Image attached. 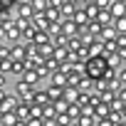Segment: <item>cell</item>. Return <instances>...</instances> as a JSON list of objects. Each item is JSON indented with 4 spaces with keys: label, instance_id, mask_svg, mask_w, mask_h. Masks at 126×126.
I'll return each mask as SVG.
<instances>
[{
    "label": "cell",
    "instance_id": "cell-1",
    "mask_svg": "<svg viewBox=\"0 0 126 126\" xmlns=\"http://www.w3.org/2000/svg\"><path fill=\"white\" fill-rule=\"evenodd\" d=\"M106 69H109V64H106V57H104V54H94V57H89V59L84 62V74H87L89 79L104 77Z\"/></svg>",
    "mask_w": 126,
    "mask_h": 126
},
{
    "label": "cell",
    "instance_id": "cell-2",
    "mask_svg": "<svg viewBox=\"0 0 126 126\" xmlns=\"http://www.w3.org/2000/svg\"><path fill=\"white\" fill-rule=\"evenodd\" d=\"M3 27H5V40H10L15 45L20 40V27L15 25V20H3Z\"/></svg>",
    "mask_w": 126,
    "mask_h": 126
},
{
    "label": "cell",
    "instance_id": "cell-3",
    "mask_svg": "<svg viewBox=\"0 0 126 126\" xmlns=\"http://www.w3.org/2000/svg\"><path fill=\"white\" fill-rule=\"evenodd\" d=\"M10 59H15V62H25V59H27V47L20 45V42H15V45L10 47Z\"/></svg>",
    "mask_w": 126,
    "mask_h": 126
},
{
    "label": "cell",
    "instance_id": "cell-4",
    "mask_svg": "<svg viewBox=\"0 0 126 126\" xmlns=\"http://www.w3.org/2000/svg\"><path fill=\"white\" fill-rule=\"evenodd\" d=\"M35 13H32V5H30V0H22V3H17V17L20 20H30Z\"/></svg>",
    "mask_w": 126,
    "mask_h": 126
},
{
    "label": "cell",
    "instance_id": "cell-5",
    "mask_svg": "<svg viewBox=\"0 0 126 126\" xmlns=\"http://www.w3.org/2000/svg\"><path fill=\"white\" fill-rule=\"evenodd\" d=\"M109 13H111V17H124L126 15V3H121V0H111Z\"/></svg>",
    "mask_w": 126,
    "mask_h": 126
},
{
    "label": "cell",
    "instance_id": "cell-6",
    "mask_svg": "<svg viewBox=\"0 0 126 126\" xmlns=\"http://www.w3.org/2000/svg\"><path fill=\"white\" fill-rule=\"evenodd\" d=\"M74 10H77V3H74V0H62V5H59V15H62V17H72Z\"/></svg>",
    "mask_w": 126,
    "mask_h": 126
},
{
    "label": "cell",
    "instance_id": "cell-7",
    "mask_svg": "<svg viewBox=\"0 0 126 126\" xmlns=\"http://www.w3.org/2000/svg\"><path fill=\"white\" fill-rule=\"evenodd\" d=\"M32 92H35V87H30L25 79H17V82H15V94H17V96H30Z\"/></svg>",
    "mask_w": 126,
    "mask_h": 126
},
{
    "label": "cell",
    "instance_id": "cell-8",
    "mask_svg": "<svg viewBox=\"0 0 126 126\" xmlns=\"http://www.w3.org/2000/svg\"><path fill=\"white\" fill-rule=\"evenodd\" d=\"M15 106H17V96H5V99H0V111L3 114H8V111H15Z\"/></svg>",
    "mask_w": 126,
    "mask_h": 126
},
{
    "label": "cell",
    "instance_id": "cell-9",
    "mask_svg": "<svg viewBox=\"0 0 126 126\" xmlns=\"http://www.w3.org/2000/svg\"><path fill=\"white\" fill-rule=\"evenodd\" d=\"M99 25H111L114 22V17H111V13H109V8H101V10H96V17H94Z\"/></svg>",
    "mask_w": 126,
    "mask_h": 126
},
{
    "label": "cell",
    "instance_id": "cell-10",
    "mask_svg": "<svg viewBox=\"0 0 126 126\" xmlns=\"http://www.w3.org/2000/svg\"><path fill=\"white\" fill-rule=\"evenodd\" d=\"M35 35H37V27H35L32 22H27V25L20 30V40H27V42H32V40H35Z\"/></svg>",
    "mask_w": 126,
    "mask_h": 126
},
{
    "label": "cell",
    "instance_id": "cell-11",
    "mask_svg": "<svg viewBox=\"0 0 126 126\" xmlns=\"http://www.w3.org/2000/svg\"><path fill=\"white\" fill-rule=\"evenodd\" d=\"M109 111H111V109H109V104H106V101H96V104L92 106V114H94L96 119H101V116H109Z\"/></svg>",
    "mask_w": 126,
    "mask_h": 126
},
{
    "label": "cell",
    "instance_id": "cell-12",
    "mask_svg": "<svg viewBox=\"0 0 126 126\" xmlns=\"http://www.w3.org/2000/svg\"><path fill=\"white\" fill-rule=\"evenodd\" d=\"M15 116H17V119H22V121H27V119H30V104H25V101H20V99H17Z\"/></svg>",
    "mask_w": 126,
    "mask_h": 126
},
{
    "label": "cell",
    "instance_id": "cell-13",
    "mask_svg": "<svg viewBox=\"0 0 126 126\" xmlns=\"http://www.w3.org/2000/svg\"><path fill=\"white\" fill-rule=\"evenodd\" d=\"M114 37H116V30H114V25H104L96 40H101V42H109V40H114Z\"/></svg>",
    "mask_w": 126,
    "mask_h": 126
},
{
    "label": "cell",
    "instance_id": "cell-14",
    "mask_svg": "<svg viewBox=\"0 0 126 126\" xmlns=\"http://www.w3.org/2000/svg\"><path fill=\"white\" fill-rule=\"evenodd\" d=\"M72 20H74L77 25H89V15H87V10H84V8H77V10H74V15H72Z\"/></svg>",
    "mask_w": 126,
    "mask_h": 126
},
{
    "label": "cell",
    "instance_id": "cell-15",
    "mask_svg": "<svg viewBox=\"0 0 126 126\" xmlns=\"http://www.w3.org/2000/svg\"><path fill=\"white\" fill-rule=\"evenodd\" d=\"M22 79H25L30 87H37V82H40V74H37V69H25V72H22Z\"/></svg>",
    "mask_w": 126,
    "mask_h": 126
},
{
    "label": "cell",
    "instance_id": "cell-16",
    "mask_svg": "<svg viewBox=\"0 0 126 126\" xmlns=\"http://www.w3.org/2000/svg\"><path fill=\"white\" fill-rule=\"evenodd\" d=\"M77 94H79V89H74V87H64V94H62V99H64L67 104H77Z\"/></svg>",
    "mask_w": 126,
    "mask_h": 126
},
{
    "label": "cell",
    "instance_id": "cell-17",
    "mask_svg": "<svg viewBox=\"0 0 126 126\" xmlns=\"http://www.w3.org/2000/svg\"><path fill=\"white\" fill-rule=\"evenodd\" d=\"M92 87H94V79H89L87 74H82L79 82H77V89L79 92H92Z\"/></svg>",
    "mask_w": 126,
    "mask_h": 126
},
{
    "label": "cell",
    "instance_id": "cell-18",
    "mask_svg": "<svg viewBox=\"0 0 126 126\" xmlns=\"http://www.w3.org/2000/svg\"><path fill=\"white\" fill-rule=\"evenodd\" d=\"M30 5H32V13H35V15H45L47 0H30Z\"/></svg>",
    "mask_w": 126,
    "mask_h": 126
},
{
    "label": "cell",
    "instance_id": "cell-19",
    "mask_svg": "<svg viewBox=\"0 0 126 126\" xmlns=\"http://www.w3.org/2000/svg\"><path fill=\"white\" fill-rule=\"evenodd\" d=\"M67 40H69V37L62 32V30H57V32L52 35V45H54V47H64V45H67Z\"/></svg>",
    "mask_w": 126,
    "mask_h": 126
},
{
    "label": "cell",
    "instance_id": "cell-20",
    "mask_svg": "<svg viewBox=\"0 0 126 126\" xmlns=\"http://www.w3.org/2000/svg\"><path fill=\"white\" fill-rule=\"evenodd\" d=\"M35 69H37V74H40V79H45V77L49 79V74H52V67L47 64V62H40V64H37Z\"/></svg>",
    "mask_w": 126,
    "mask_h": 126
},
{
    "label": "cell",
    "instance_id": "cell-21",
    "mask_svg": "<svg viewBox=\"0 0 126 126\" xmlns=\"http://www.w3.org/2000/svg\"><path fill=\"white\" fill-rule=\"evenodd\" d=\"M47 94H49V99H52V101H54V99H62V94H64V87H57V84H49Z\"/></svg>",
    "mask_w": 126,
    "mask_h": 126
},
{
    "label": "cell",
    "instance_id": "cell-22",
    "mask_svg": "<svg viewBox=\"0 0 126 126\" xmlns=\"http://www.w3.org/2000/svg\"><path fill=\"white\" fill-rule=\"evenodd\" d=\"M64 47H67V49H69V52H77V49H79V47H82V40H79V37H77V35H72V37H69V40H67V45H64Z\"/></svg>",
    "mask_w": 126,
    "mask_h": 126
},
{
    "label": "cell",
    "instance_id": "cell-23",
    "mask_svg": "<svg viewBox=\"0 0 126 126\" xmlns=\"http://www.w3.org/2000/svg\"><path fill=\"white\" fill-rule=\"evenodd\" d=\"M42 114H45V119H57V109H54V101L45 104V106H42Z\"/></svg>",
    "mask_w": 126,
    "mask_h": 126
},
{
    "label": "cell",
    "instance_id": "cell-24",
    "mask_svg": "<svg viewBox=\"0 0 126 126\" xmlns=\"http://www.w3.org/2000/svg\"><path fill=\"white\" fill-rule=\"evenodd\" d=\"M116 99V92H111V89H104V92H99V101H106V104H111Z\"/></svg>",
    "mask_w": 126,
    "mask_h": 126
},
{
    "label": "cell",
    "instance_id": "cell-25",
    "mask_svg": "<svg viewBox=\"0 0 126 126\" xmlns=\"http://www.w3.org/2000/svg\"><path fill=\"white\" fill-rule=\"evenodd\" d=\"M106 64H109V69H119V67H121V59H119V54H116V52L106 57Z\"/></svg>",
    "mask_w": 126,
    "mask_h": 126
},
{
    "label": "cell",
    "instance_id": "cell-26",
    "mask_svg": "<svg viewBox=\"0 0 126 126\" xmlns=\"http://www.w3.org/2000/svg\"><path fill=\"white\" fill-rule=\"evenodd\" d=\"M13 64L15 62L8 57V59H0V72H5V74H13Z\"/></svg>",
    "mask_w": 126,
    "mask_h": 126
},
{
    "label": "cell",
    "instance_id": "cell-27",
    "mask_svg": "<svg viewBox=\"0 0 126 126\" xmlns=\"http://www.w3.org/2000/svg\"><path fill=\"white\" fill-rule=\"evenodd\" d=\"M30 119H45V114H42V106H40V104H30Z\"/></svg>",
    "mask_w": 126,
    "mask_h": 126
},
{
    "label": "cell",
    "instance_id": "cell-28",
    "mask_svg": "<svg viewBox=\"0 0 126 126\" xmlns=\"http://www.w3.org/2000/svg\"><path fill=\"white\" fill-rule=\"evenodd\" d=\"M111 25H114V30H116V32H126V15H124V17H114V22H111Z\"/></svg>",
    "mask_w": 126,
    "mask_h": 126
},
{
    "label": "cell",
    "instance_id": "cell-29",
    "mask_svg": "<svg viewBox=\"0 0 126 126\" xmlns=\"http://www.w3.org/2000/svg\"><path fill=\"white\" fill-rule=\"evenodd\" d=\"M74 54H77V59H84V62H87V59L92 57V54H89V47H87V45H82V47H79V49H77Z\"/></svg>",
    "mask_w": 126,
    "mask_h": 126
},
{
    "label": "cell",
    "instance_id": "cell-30",
    "mask_svg": "<svg viewBox=\"0 0 126 126\" xmlns=\"http://www.w3.org/2000/svg\"><path fill=\"white\" fill-rule=\"evenodd\" d=\"M67 106H69V104H67L64 99H54V109H57V114H64Z\"/></svg>",
    "mask_w": 126,
    "mask_h": 126
},
{
    "label": "cell",
    "instance_id": "cell-31",
    "mask_svg": "<svg viewBox=\"0 0 126 126\" xmlns=\"http://www.w3.org/2000/svg\"><path fill=\"white\" fill-rule=\"evenodd\" d=\"M15 119H17V116H15V111L3 114V124H5V126H13V124H15Z\"/></svg>",
    "mask_w": 126,
    "mask_h": 126
},
{
    "label": "cell",
    "instance_id": "cell-32",
    "mask_svg": "<svg viewBox=\"0 0 126 126\" xmlns=\"http://www.w3.org/2000/svg\"><path fill=\"white\" fill-rule=\"evenodd\" d=\"M84 10H87V15H89V20H94V17H96V10H99V8H96L94 3H89V5L84 8Z\"/></svg>",
    "mask_w": 126,
    "mask_h": 126
},
{
    "label": "cell",
    "instance_id": "cell-33",
    "mask_svg": "<svg viewBox=\"0 0 126 126\" xmlns=\"http://www.w3.org/2000/svg\"><path fill=\"white\" fill-rule=\"evenodd\" d=\"M8 57H10V47L5 42H0V59H8Z\"/></svg>",
    "mask_w": 126,
    "mask_h": 126
},
{
    "label": "cell",
    "instance_id": "cell-34",
    "mask_svg": "<svg viewBox=\"0 0 126 126\" xmlns=\"http://www.w3.org/2000/svg\"><path fill=\"white\" fill-rule=\"evenodd\" d=\"M94 126H114V121L109 119V116H101V119H96V124Z\"/></svg>",
    "mask_w": 126,
    "mask_h": 126
},
{
    "label": "cell",
    "instance_id": "cell-35",
    "mask_svg": "<svg viewBox=\"0 0 126 126\" xmlns=\"http://www.w3.org/2000/svg\"><path fill=\"white\" fill-rule=\"evenodd\" d=\"M116 79H119V82H121V84L126 87V67H121V69L116 72Z\"/></svg>",
    "mask_w": 126,
    "mask_h": 126
},
{
    "label": "cell",
    "instance_id": "cell-36",
    "mask_svg": "<svg viewBox=\"0 0 126 126\" xmlns=\"http://www.w3.org/2000/svg\"><path fill=\"white\" fill-rule=\"evenodd\" d=\"M116 99H119L121 104H126V87H121V89L116 92Z\"/></svg>",
    "mask_w": 126,
    "mask_h": 126
},
{
    "label": "cell",
    "instance_id": "cell-37",
    "mask_svg": "<svg viewBox=\"0 0 126 126\" xmlns=\"http://www.w3.org/2000/svg\"><path fill=\"white\" fill-rule=\"evenodd\" d=\"M94 5L101 10V8H109V5H111V0H94Z\"/></svg>",
    "mask_w": 126,
    "mask_h": 126
},
{
    "label": "cell",
    "instance_id": "cell-38",
    "mask_svg": "<svg viewBox=\"0 0 126 126\" xmlns=\"http://www.w3.org/2000/svg\"><path fill=\"white\" fill-rule=\"evenodd\" d=\"M116 54H119V59L124 62V59H126V47H116Z\"/></svg>",
    "mask_w": 126,
    "mask_h": 126
},
{
    "label": "cell",
    "instance_id": "cell-39",
    "mask_svg": "<svg viewBox=\"0 0 126 126\" xmlns=\"http://www.w3.org/2000/svg\"><path fill=\"white\" fill-rule=\"evenodd\" d=\"M25 124H27V126H42V119H27Z\"/></svg>",
    "mask_w": 126,
    "mask_h": 126
},
{
    "label": "cell",
    "instance_id": "cell-40",
    "mask_svg": "<svg viewBox=\"0 0 126 126\" xmlns=\"http://www.w3.org/2000/svg\"><path fill=\"white\" fill-rule=\"evenodd\" d=\"M42 126H57V119H42Z\"/></svg>",
    "mask_w": 126,
    "mask_h": 126
},
{
    "label": "cell",
    "instance_id": "cell-41",
    "mask_svg": "<svg viewBox=\"0 0 126 126\" xmlns=\"http://www.w3.org/2000/svg\"><path fill=\"white\" fill-rule=\"evenodd\" d=\"M0 42H5V27H3V22H0Z\"/></svg>",
    "mask_w": 126,
    "mask_h": 126
},
{
    "label": "cell",
    "instance_id": "cell-42",
    "mask_svg": "<svg viewBox=\"0 0 126 126\" xmlns=\"http://www.w3.org/2000/svg\"><path fill=\"white\" fill-rule=\"evenodd\" d=\"M8 84V79H5V72H0V87H5Z\"/></svg>",
    "mask_w": 126,
    "mask_h": 126
},
{
    "label": "cell",
    "instance_id": "cell-43",
    "mask_svg": "<svg viewBox=\"0 0 126 126\" xmlns=\"http://www.w3.org/2000/svg\"><path fill=\"white\" fill-rule=\"evenodd\" d=\"M13 126H27V124H25L22 119H15V124H13Z\"/></svg>",
    "mask_w": 126,
    "mask_h": 126
},
{
    "label": "cell",
    "instance_id": "cell-44",
    "mask_svg": "<svg viewBox=\"0 0 126 126\" xmlns=\"http://www.w3.org/2000/svg\"><path fill=\"white\" fill-rule=\"evenodd\" d=\"M121 121H126V104L121 106Z\"/></svg>",
    "mask_w": 126,
    "mask_h": 126
},
{
    "label": "cell",
    "instance_id": "cell-45",
    "mask_svg": "<svg viewBox=\"0 0 126 126\" xmlns=\"http://www.w3.org/2000/svg\"><path fill=\"white\" fill-rule=\"evenodd\" d=\"M114 126H126V121H116V124H114Z\"/></svg>",
    "mask_w": 126,
    "mask_h": 126
},
{
    "label": "cell",
    "instance_id": "cell-46",
    "mask_svg": "<svg viewBox=\"0 0 126 126\" xmlns=\"http://www.w3.org/2000/svg\"><path fill=\"white\" fill-rule=\"evenodd\" d=\"M79 3H84V5H89V3H94V0H79Z\"/></svg>",
    "mask_w": 126,
    "mask_h": 126
},
{
    "label": "cell",
    "instance_id": "cell-47",
    "mask_svg": "<svg viewBox=\"0 0 126 126\" xmlns=\"http://www.w3.org/2000/svg\"><path fill=\"white\" fill-rule=\"evenodd\" d=\"M0 126H5V124H3V119H0Z\"/></svg>",
    "mask_w": 126,
    "mask_h": 126
},
{
    "label": "cell",
    "instance_id": "cell-48",
    "mask_svg": "<svg viewBox=\"0 0 126 126\" xmlns=\"http://www.w3.org/2000/svg\"><path fill=\"white\" fill-rule=\"evenodd\" d=\"M121 3H126V0H121Z\"/></svg>",
    "mask_w": 126,
    "mask_h": 126
},
{
    "label": "cell",
    "instance_id": "cell-49",
    "mask_svg": "<svg viewBox=\"0 0 126 126\" xmlns=\"http://www.w3.org/2000/svg\"><path fill=\"white\" fill-rule=\"evenodd\" d=\"M57 126H62V124H57Z\"/></svg>",
    "mask_w": 126,
    "mask_h": 126
},
{
    "label": "cell",
    "instance_id": "cell-50",
    "mask_svg": "<svg viewBox=\"0 0 126 126\" xmlns=\"http://www.w3.org/2000/svg\"><path fill=\"white\" fill-rule=\"evenodd\" d=\"M47 3H49V0H47Z\"/></svg>",
    "mask_w": 126,
    "mask_h": 126
}]
</instances>
